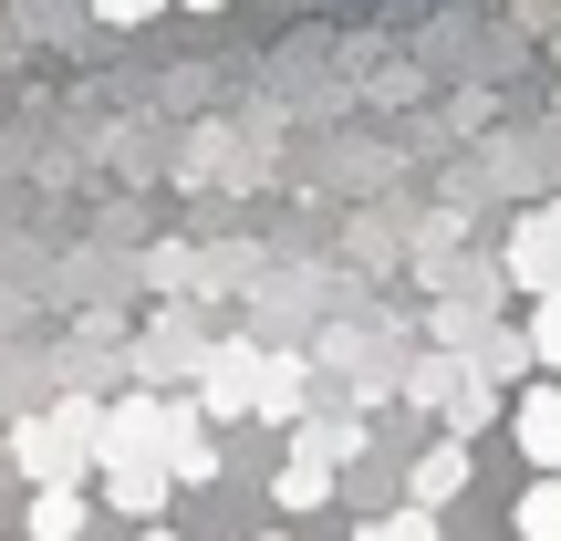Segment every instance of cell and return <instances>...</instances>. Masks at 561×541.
<instances>
[{
  "label": "cell",
  "instance_id": "1",
  "mask_svg": "<svg viewBox=\"0 0 561 541\" xmlns=\"http://www.w3.org/2000/svg\"><path fill=\"white\" fill-rule=\"evenodd\" d=\"M11 459L32 489H73L83 459H104V406H53V417H21L11 427Z\"/></svg>",
  "mask_w": 561,
  "mask_h": 541
},
{
  "label": "cell",
  "instance_id": "2",
  "mask_svg": "<svg viewBox=\"0 0 561 541\" xmlns=\"http://www.w3.org/2000/svg\"><path fill=\"white\" fill-rule=\"evenodd\" d=\"M510 438H520V459H530V469H561V375H551V385H530V396L510 406Z\"/></svg>",
  "mask_w": 561,
  "mask_h": 541
},
{
  "label": "cell",
  "instance_id": "3",
  "mask_svg": "<svg viewBox=\"0 0 561 541\" xmlns=\"http://www.w3.org/2000/svg\"><path fill=\"white\" fill-rule=\"evenodd\" d=\"M167 489H178V480H167V459H104V500H115L125 521H157Z\"/></svg>",
  "mask_w": 561,
  "mask_h": 541
},
{
  "label": "cell",
  "instance_id": "4",
  "mask_svg": "<svg viewBox=\"0 0 561 541\" xmlns=\"http://www.w3.org/2000/svg\"><path fill=\"white\" fill-rule=\"evenodd\" d=\"M167 417H178V406H157V396H125L115 417H104V459H157V448H167Z\"/></svg>",
  "mask_w": 561,
  "mask_h": 541
},
{
  "label": "cell",
  "instance_id": "5",
  "mask_svg": "<svg viewBox=\"0 0 561 541\" xmlns=\"http://www.w3.org/2000/svg\"><path fill=\"white\" fill-rule=\"evenodd\" d=\"M510 271H520L530 292H561V208L520 219V240H510Z\"/></svg>",
  "mask_w": 561,
  "mask_h": 541
},
{
  "label": "cell",
  "instance_id": "6",
  "mask_svg": "<svg viewBox=\"0 0 561 541\" xmlns=\"http://www.w3.org/2000/svg\"><path fill=\"white\" fill-rule=\"evenodd\" d=\"M157 459H167V480H178V489H208V480H219V448H208V427L187 417V406L167 417V448H157Z\"/></svg>",
  "mask_w": 561,
  "mask_h": 541
},
{
  "label": "cell",
  "instance_id": "7",
  "mask_svg": "<svg viewBox=\"0 0 561 541\" xmlns=\"http://www.w3.org/2000/svg\"><path fill=\"white\" fill-rule=\"evenodd\" d=\"M333 469L343 459H322L312 438H291V459H280V510H322L333 500Z\"/></svg>",
  "mask_w": 561,
  "mask_h": 541
},
{
  "label": "cell",
  "instance_id": "8",
  "mask_svg": "<svg viewBox=\"0 0 561 541\" xmlns=\"http://www.w3.org/2000/svg\"><path fill=\"white\" fill-rule=\"evenodd\" d=\"M458 489H468V448H458V438H437V448H426V459H416V480H405V500L447 510V500H458Z\"/></svg>",
  "mask_w": 561,
  "mask_h": 541
},
{
  "label": "cell",
  "instance_id": "9",
  "mask_svg": "<svg viewBox=\"0 0 561 541\" xmlns=\"http://www.w3.org/2000/svg\"><path fill=\"white\" fill-rule=\"evenodd\" d=\"M240 406H261V354L229 343V354L208 364V417H240Z\"/></svg>",
  "mask_w": 561,
  "mask_h": 541
},
{
  "label": "cell",
  "instance_id": "10",
  "mask_svg": "<svg viewBox=\"0 0 561 541\" xmlns=\"http://www.w3.org/2000/svg\"><path fill=\"white\" fill-rule=\"evenodd\" d=\"M510 531H520V541H561V469H530V489H520V510H510Z\"/></svg>",
  "mask_w": 561,
  "mask_h": 541
},
{
  "label": "cell",
  "instance_id": "11",
  "mask_svg": "<svg viewBox=\"0 0 561 541\" xmlns=\"http://www.w3.org/2000/svg\"><path fill=\"white\" fill-rule=\"evenodd\" d=\"M21 541H83V489H32V531Z\"/></svg>",
  "mask_w": 561,
  "mask_h": 541
},
{
  "label": "cell",
  "instance_id": "12",
  "mask_svg": "<svg viewBox=\"0 0 561 541\" xmlns=\"http://www.w3.org/2000/svg\"><path fill=\"white\" fill-rule=\"evenodd\" d=\"M354 541H447V531H437V510H426V500H405V510H385V521H364Z\"/></svg>",
  "mask_w": 561,
  "mask_h": 541
},
{
  "label": "cell",
  "instance_id": "13",
  "mask_svg": "<svg viewBox=\"0 0 561 541\" xmlns=\"http://www.w3.org/2000/svg\"><path fill=\"white\" fill-rule=\"evenodd\" d=\"M530 364H551V375H561V292L530 302Z\"/></svg>",
  "mask_w": 561,
  "mask_h": 541
},
{
  "label": "cell",
  "instance_id": "14",
  "mask_svg": "<svg viewBox=\"0 0 561 541\" xmlns=\"http://www.w3.org/2000/svg\"><path fill=\"white\" fill-rule=\"evenodd\" d=\"M301 406V364H261V417H291Z\"/></svg>",
  "mask_w": 561,
  "mask_h": 541
},
{
  "label": "cell",
  "instance_id": "15",
  "mask_svg": "<svg viewBox=\"0 0 561 541\" xmlns=\"http://www.w3.org/2000/svg\"><path fill=\"white\" fill-rule=\"evenodd\" d=\"M94 11H104V21H125V32H136V21H157L167 0H94Z\"/></svg>",
  "mask_w": 561,
  "mask_h": 541
},
{
  "label": "cell",
  "instance_id": "16",
  "mask_svg": "<svg viewBox=\"0 0 561 541\" xmlns=\"http://www.w3.org/2000/svg\"><path fill=\"white\" fill-rule=\"evenodd\" d=\"M187 11H229V0H187Z\"/></svg>",
  "mask_w": 561,
  "mask_h": 541
},
{
  "label": "cell",
  "instance_id": "17",
  "mask_svg": "<svg viewBox=\"0 0 561 541\" xmlns=\"http://www.w3.org/2000/svg\"><path fill=\"white\" fill-rule=\"evenodd\" d=\"M146 541H187V531H146Z\"/></svg>",
  "mask_w": 561,
  "mask_h": 541
},
{
  "label": "cell",
  "instance_id": "18",
  "mask_svg": "<svg viewBox=\"0 0 561 541\" xmlns=\"http://www.w3.org/2000/svg\"><path fill=\"white\" fill-rule=\"evenodd\" d=\"M261 541H291V531H261Z\"/></svg>",
  "mask_w": 561,
  "mask_h": 541
}]
</instances>
